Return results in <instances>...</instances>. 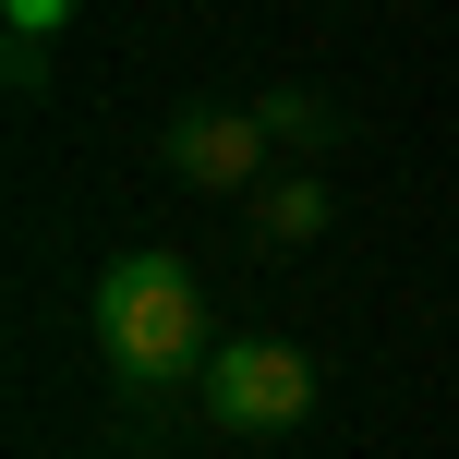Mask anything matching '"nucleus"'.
Instances as JSON below:
<instances>
[{
    "mask_svg": "<svg viewBox=\"0 0 459 459\" xmlns=\"http://www.w3.org/2000/svg\"><path fill=\"white\" fill-rule=\"evenodd\" d=\"M85 326L97 351H109L134 387H158V375H206V302H194V278L169 266V254H121V266H97L85 290Z\"/></svg>",
    "mask_w": 459,
    "mask_h": 459,
    "instance_id": "nucleus-1",
    "label": "nucleus"
},
{
    "mask_svg": "<svg viewBox=\"0 0 459 459\" xmlns=\"http://www.w3.org/2000/svg\"><path fill=\"white\" fill-rule=\"evenodd\" d=\"M194 387H206V423H218V436H290V423L315 411V363H302L290 339H230Z\"/></svg>",
    "mask_w": 459,
    "mask_h": 459,
    "instance_id": "nucleus-2",
    "label": "nucleus"
},
{
    "mask_svg": "<svg viewBox=\"0 0 459 459\" xmlns=\"http://www.w3.org/2000/svg\"><path fill=\"white\" fill-rule=\"evenodd\" d=\"M169 169L206 182V194L266 182V121H254V109H169Z\"/></svg>",
    "mask_w": 459,
    "mask_h": 459,
    "instance_id": "nucleus-3",
    "label": "nucleus"
},
{
    "mask_svg": "<svg viewBox=\"0 0 459 459\" xmlns=\"http://www.w3.org/2000/svg\"><path fill=\"white\" fill-rule=\"evenodd\" d=\"M326 230V182L315 169H278L266 194H254V242H315Z\"/></svg>",
    "mask_w": 459,
    "mask_h": 459,
    "instance_id": "nucleus-4",
    "label": "nucleus"
},
{
    "mask_svg": "<svg viewBox=\"0 0 459 459\" xmlns=\"http://www.w3.org/2000/svg\"><path fill=\"white\" fill-rule=\"evenodd\" d=\"M254 121H266V145H326V109H315V97H266Z\"/></svg>",
    "mask_w": 459,
    "mask_h": 459,
    "instance_id": "nucleus-5",
    "label": "nucleus"
},
{
    "mask_svg": "<svg viewBox=\"0 0 459 459\" xmlns=\"http://www.w3.org/2000/svg\"><path fill=\"white\" fill-rule=\"evenodd\" d=\"M0 24H13V37H37V48H48V37H61V24H73V0H0Z\"/></svg>",
    "mask_w": 459,
    "mask_h": 459,
    "instance_id": "nucleus-6",
    "label": "nucleus"
}]
</instances>
